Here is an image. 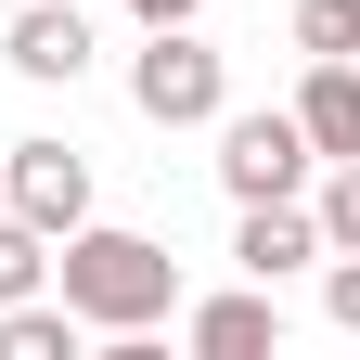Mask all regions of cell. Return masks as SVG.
<instances>
[{"instance_id": "obj_1", "label": "cell", "mask_w": 360, "mask_h": 360, "mask_svg": "<svg viewBox=\"0 0 360 360\" xmlns=\"http://www.w3.org/2000/svg\"><path fill=\"white\" fill-rule=\"evenodd\" d=\"M52 283L77 309V335H155L167 309H180V257L155 232H103V219H77L65 257H52Z\"/></svg>"}, {"instance_id": "obj_2", "label": "cell", "mask_w": 360, "mask_h": 360, "mask_svg": "<svg viewBox=\"0 0 360 360\" xmlns=\"http://www.w3.org/2000/svg\"><path fill=\"white\" fill-rule=\"evenodd\" d=\"M129 103H142L155 129H206L219 103H232V65H219L193 26H155V39H142V65H129Z\"/></svg>"}, {"instance_id": "obj_3", "label": "cell", "mask_w": 360, "mask_h": 360, "mask_svg": "<svg viewBox=\"0 0 360 360\" xmlns=\"http://www.w3.org/2000/svg\"><path fill=\"white\" fill-rule=\"evenodd\" d=\"M219 180H232V206H283V193H309V129H296V103L219 129Z\"/></svg>"}, {"instance_id": "obj_4", "label": "cell", "mask_w": 360, "mask_h": 360, "mask_svg": "<svg viewBox=\"0 0 360 360\" xmlns=\"http://www.w3.org/2000/svg\"><path fill=\"white\" fill-rule=\"evenodd\" d=\"M0 193H13V219H26V232H77V219H90V155L77 142H13V167H0Z\"/></svg>"}, {"instance_id": "obj_5", "label": "cell", "mask_w": 360, "mask_h": 360, "mask_svg": "<svg viewBox=\"0 0 360 360\" xmlns=\"http://www.w3.org/2000/svg\"><path fill=\"white\" fill-rule=\"evenodd\" d=\"M232 257H245V283H283V270H309V257H322V219H309L296 193H283V206H245Z\"/></svg>"}, {"instance_id": "obj_6", "label": "cell", "mask_w": 360, "mask_h": 360, "mask_svg": "<svg viewBox=\"0 0 360 360\" xmlns=\"http://www.w3.org/2000/svg\"><path fill=\"white\" fill-rule=\"evenodd\" d=\"M296 129H309V155H360V65H347V52H309Z\"/></svg>"}, {"instance_id": "obj_7", "label": "cell", "mask_w": 360, "mask_h": 360, "mask_svg": "<svg viewBox=\"0 0 360 360\" xmlns=\"http://www.w3.org/2000/svg\"><path fill=\"white\" fill-rule=\"evenodd\" d=\"M180 335H193V360H257V347H283V309H270V283H245V296H206Z\"/></svg>"}, {"instance_id": "obj_8", "label": "cell", "mask_w": 360, "mask_h": 360, "mask_svg": "<svg viewBox=\"0 0 360 360\" xmlns=\"http://www.w3.org/2000/svg\"><path fill=\"white\" fill-rule=\"evenodd\" d=\"M13 65L26 77H90V26H77V0H26V13H13Z\"/></svg>"}, {"instance_id": "obj_9", "label": "cell", "mask_w": 360, "mask_h": 360, "mask_svg": "<svg viewBox=\"0 0 360 360\" xmlns=\"http://www.w3.org/2000/svg\"><path fill=\"white\" fill-rule=\"evenodd\" d=\"M0 360H77V309L65 296H13L0 309Z\"/></svg>"}, {"instance_id": "obj_10", "label": "cell", "mask_w": 360, "mask_h": 360, "mask_svg": "<svg viewBox=\"0 0 360 360\" xmlns=\"http://www.w3.org/2000/svg\"><path fill=\"white\" fill-rule=\"evenodd\" d=\"M322 257H360V155H335V180H322Z\"/></svg>"}, {"instance_id": "obj_11", "label": "cell", "mask_w": 360, "mask_h": 360, "mask_svg": "<svg viewBox=\"0 0 360 360\" xmlns=\"http://www.w3.org/2000/svg\"><path fill=\"white\" fill-rule=\"evenodd\" d=\"M52 283V232H26V219H0V309Z\"/></svg>"}, {"instance_id": "obj_12", "label": "cell", "mask_w": 360, "mask_h": 360, "mask_svg": "<svg viewBox=\"0 0 360 360\" xmlns=\"http://www.w3.org/2000/svg\"><path fill=\"white\" fill-rule=\"evenodd\" d=\"M296 52H347L360 65V0H296Z\"/></svg>"}, {"instance_id": "obj_13", "label": "cell", "mask_w": 360, "mask_h": 360, "mask_svg": "<svg viewBox=\"0 0 360 360\" xmlns=\"http://www.w3.org/2000/svg\"><path fill=\"white\" fill-rule=\"evenodd\" d=\"M322 309H335V322L360 335V257H335V283H322Z\"/></svg>"}, {"instance_id": "obj_14", "label": "cell", "mask_w": 360, "mask_h": 360, "mask_svg": "<svg viewBox=\"0 0 360 360\" xmlns=\"http://www.w3.org/2000/svg\"><path fill=\"white\" fill-rule=\"evenodd\" d=\"M129 13H142V26H193L206 0H129Z\"/></svg>"}]
</instances>
